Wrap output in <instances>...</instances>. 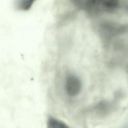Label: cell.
Here are the masks:
<instances>
[{
  "instance_id": "6da1fadb",
  "label": "cell",
  "mask_w": 128,
  "mask_h": 128,
  "mask_svg": "<svg viewBox=\"0 0 128 128\" xmlns=\"http://www.w3.org/2000/svg\"><path fill=\"white\" fill-rule=\"evenodd\" d=\"M82 88V81L78 75L72 72L66 74L64 79V90L68 96H77L81 92Z\"/></svg>"
},
{
  "instance_id": "7a4b0ae2",
  "label": "cell",
  "mask_w": 128,
  "mask_h": 128,
  "mask_svg": "<svg viewBox=\"0 0 128 128\" xmlns=\"http://www.w3.org/2000/svg\"><path fill=\"white\" fill-rule=\"evenodd\" d=\"M119 0H84L82 6L94 14L100 9L111 10L118 5Z\"/></svg>"
},
{
  "instance_id": "3957f363",
  "label": "cell",
  "mask_w": 128,
  "mask_h": 128,
  "mask_svg": "<svg viewBox=\"0 0 128 128\" xmlns=\"http://www.w3.org/2000/svg\"><path fill=\"white\" fill-rule=\"evenodd\" d=\"M46 128H70L63 121L52 116L48 117L46 121Z\"/></svg>"
},
{
  "instance_id": "277c9868",
  "label": "cell",
  "mask_w": 128,
  "mask_h": 128,
  "mask_svg": "<svg viewBox=\"0 0 128 128\" xmlns=\"http://www.w3.org/2000/svg\"><path fill=\"white\" fill-rule=\"evenodd\" d=\"M36 0H16V6L20 10H28L31 8Z\"/></svg>"
}]
</instances>
